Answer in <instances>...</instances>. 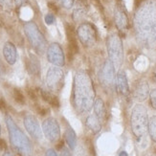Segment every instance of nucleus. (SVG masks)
I'll return each instance as SVG.
<instances>
[{
	"instance_id": "79ce46f5",
	"label": "nucleus",
	"mask_w": 156,
	"mask_h": 156,
	"mask_svg": "<svg viewBox=\"0 0 156 156\" xmlns=\"http://www.w3.org/2000/svg\"><path fill=\"white\" fill-rule=\"evenodd\" d=\"M155 79H156V72H155Z\"/></svg>"
},
{
	"instance_id": "f8f14e48",
	"label": "nucleus",
	"mask_w": 156,
	"mask_h": 156,
	"mask_svg": "<svg viewBox=\"0 0 156 156\" xmlns=\"http://www.w3.org/2000/svg\"><path fill=\"white\" fill-rule=\"evenodd\" d=\"M114 20L115 24H116L117 28L124 32L128 29V17L126 12V10L124 8V6L121 3H117L116 8H115L114 12Z\"/></svg>"
},
{
	"instance_id": "dca6fc26",
	"label": "nucleus",
	"mask_w": 156,
	"mask_h": 156,
	"mask_svg": "<svg viewBox=\"0 0 156 156\" xmlns=\"http://www.w3.org/2000/svg\"><path fill=\"white\" fill-rule=\"evenodd\" d=\"M115 85H116V89L121 96H128V94H129V86H128L126 75L124 71L118 72L116 76V80H115Z\"/></svg>"
},
{
	"instance_id": "4be33fe9",
	"label": "nucleus",
	"mask_w": 156,
	"mask_h": 156,
	"mask_svg": "<svg viewBox=\"0 0 156 156\" xmlns=\"http://www.w3.org/2000/svg\"><path fill=\"white\" fill-rule=\"evenodd\" d=\"M65 140L71 150H75L77 146V136L75 131L71 127H68L65 131Z\"/></svg>"
},
{
	"instance_id": "f704fd0d",
	"label": "nucleus",
	"mask_w": 156,
	"mask_h": 156,
	"mask_svg": "<svg viewBox=\"0 0 156 156\" xmlns=\"http://www.w3.org/2000/svg\"><path fill=\"white\" fill-rule=\"evenodd\" d=\"M7 145H6V142L3 139H0V150H6Z\"/></svg>"
},
{
	"instance_id": "2eb2a0df",
	"label": "nucleus",
	"mask_w": 156,
	"mask_h": 156,
	"mask_svg": "<svg viewBox=\"0 0 156 156\" xmlns=\"http://www.w3.org/2000/svg\"><path fill=\"white\" fill-rule=\"evenodd\" d=\"M65 33L66 37L69 42V59H72V57L74 54L78 53V44L76 40V34H75V29H74L73 25L69 23H65Z\"/></svg>"
},
{
	"instance_id": "a878e982",
	"label": "nucleus",
	"mask_w": 156,
	"mask_h": 156,
	"mask_svg": "<svg viewBox=\"0 0 156 156\" xmlns=\"http://www.w3.org/2000/svg\"><path fill=\"white\" fill-rule=\"evenodd\" d=\"M13 95V99L16 100V101L19 105H24L25 104V98L23 96V94L21 93V91L18 89H13L12 92Z\"/></svg>"
},
{
	"instance_id": "1a4fd4ad",
	"label": "nucleus",
	"mask_w": 156,
	"mask_h": 156,
	"mask_svg": "<svg viewBox=\"0 0 156 156\" xmlns=\"http://www.w3.org/2000/svg\"><path fill=\"white\" fill-rule=\"evenodd\" d=\"M64 75L63 72L57 67H52L46 75V83L51 90L58 91L63 85Z\"/></svg>"
},
{
	"instance_id": "ddd939ff",
	"label": "nucleus",
	"mask_w": 156,
	"mask_h": 156,
	"mask_svg": "<svg viewBox=\"0 0 156 156\" xmlns=\"http://www.w3.org/2000/svg\"><path fill=\"white\" fill-rule=\"evenodd\" d=\"M24 126L26 127L27 131L30 133V135L35 139H40L42 137V132L40 129V126L37 120L31 114L26 115L24 118Z\"/></svg>"
},
{
	"instance_id": "412c9836",
	"label": "nucleus",
	"mask_w": 156,
	"mask_h": 156,
	"mask_svg": "<svg viewBox=\"0 0 156 156\" xmlns=\"http://www.w3.org/2000/svg\"><path fill=\"white\" fill-rule=\"evenodd\" d=\"M40 94H41L42 99L45 101H47L48 104H50L53 107H56V108L59 107V101L55 95H53L50 92L45 91V90H40Z\"/></svg>"
},
{
	"instance_id": "4c0bfd02",
	"label": "nucleus",
	"mask_w": 156,
	"mask_h": 156,
	"mask_svg": "<svg viewBox=\"0 0 156 156\" xmlns=\"http://www.w3.org/2000/svg\"><path fill=\"white\" fill-rule=\"evenodd\" d=\"M10 2V0H0V5H6Z\"/></svg>"
},
{
	"instance_id": "cd10ccee",
	"label": "nucleus",
	"mask_w": 156,
	"mask_h": 156,
	"mask_svg": "<svg viewBox=\"0 0 156 156\" xmlns=\"http://www.w3.org/2000/svg\"><path fill=\"white\" fill-rule=\"evenodd\" d=\"M150 99H151V106L156 109V88L152 89L151 92L150 93Z\"/></svg>"
},
{
	"instance_id": "c85d7f7f",
	"label": "nucleus",
	"mask_w": 156,
	"mask_h": 156,
	"mask_svg": "<svg viewBox=\"0 0 156 156\" xmlns=\"http://www.w3.org/2000/svg\"><path fill=\"white\" fill-rule=\"evenodd\" d=\"M45 22L46 24L48 25H51L53 24L54 22H55V16H54V15H52V13H48V15L45 16Z\"/></svg>"
},
{
	"instance_id": "f03ea898",
	"label": "nucleus",
	"mask_w": 156,
	"mask_h": 156,
	"mask_svg": "<svg viewBox=\"0 0 156 156\" xmlns=\"http://www.w3.org/2000/svg\"><path fill=\"white\" fill-rule=\"evenodd\" d=\"M74 105L79 113L90 111L95 101V90L90 76L84 71H78L73 85Z\"/></svg>"
},
{
	"instance_id": "0eeeda50",
	"label": "nucleus",
	"mask_w": 156,
	"mask_h": 156,
	"mask_svg": "<svg viewBox=\"0 0 156 156\" xmlns=\"http://www.w3.org/2000/svg\"><path fill=\"white\" fill-rule=\"evenodd\" d=\"M77 36L80 38V42L86 47L92 46L97 38V32L95 27L90 23L80 24L77 31Z\"/></svg>"
},
{
	"instance_id": "39448f33",
	"label": "nucleus",
	"mask_w": 156,
	"mask_h": 156,
	"mask_svg": "<svg viewBox=\"0 0 156 156\" xmlns=\"http://www.w3.org/2000/svg\"><path fill=\"white\" fill-rule=\"evenodd\" d=\"M106 46L108 58L112 62L115 68H120L124 62V46L119 35L111 34L108 36Z\"/></svg>"
},
{
	"instance_id": "bb28decb",
	"label": "nucleus",
	"mask_w": 156,
	"mask_h": 156,
	"mask_svg": "<svg viewBox=\"0 0 156 156\" xmlns=\"http://www.w3.org/2000/svg\"><path fill=\"white\" fill-rule=\"evenodd\" d=\"M58 1L65 9H71L74 6V0H58Z\"/></svg>"
},
{
	"instance_id": "423d86ee",
	"label": "nucleus",
	"mask_w": 156,
	"mask_h": 156,
	"mask_svg": "<svg viewBox=\"0 0 156 156\" xmlns=\"http://www.w3.org/2000/svg\"><path fill=\"white\" fill-rule=\"evenodd\" d=\"M24 31L30 43L35 48V50L39 54L44 53L46 49V39L41 32L39 31L37 24L34 22H29L25 24Z\"/></svg>"
},
{
	"instance_id": "c756f323",
	"label": "nucleus",
	"mask_w": 156,
	"mask_h": 156,
	"mask_svg": "<svg viewBox=\"0 0 156 156\" xmlns=\"http://www.w3.org/2000/svg\"><path fill=\"white\" fill-rule=\"evenodd\" d=\"M37 112L41 115V116H44V115H46L47 113L49 112V110L47 109V108H45V107H41V106H37Z\"/></svg>"
},
{
	"instance_id": "e433bc0d",
	"label": "nucleus",
	"mask_w": 156,
	"mask_h": 156,
	"mask_svg": "<svg viewBox=\"0 0 156 156\" xmlns=\"http://www.w3.org/2000/svg\"><path fill=\"white\" fill-rule=\"evenodd\" d=\"M15 1H16L17 6H21V5H23L27 1V0H15Z\"/></svg>"
},
{
	"instance_id": "7c9ffc66",
	"label": "nucleus",
	"mask_w": 156,
	"mask_h": 156,
	"mask_svg": "<svg viewBox=\"0 0 156 156\" xmlns=\"http://www.w3.org/2000/svg\"><path fill=\"white\" fill-rule=\"evenodd\" d=\"M60 153H62V156H72L69 151L67 150L65 147H63L62 150H60Z\"/></svg>"
},
{
	"instance_id": "20e7f679",
	"label": "nucleus",
	"mask_w": 156,
	"mask_h": 156,
	"mask_svg": "<svg viewBox=\"0 0 156 156\" xmlns=\"http://www.w3.org/2000/svg\"><path fill=\"white\" fill-rule=\"evenodd\" d=\"M131 129L134 136L141 139L147 134L148 130V119L147 112L144 105H136L132 109L131 113Z\"/></svg>"
},
{
	"instance_id": "473e14b6",
	"label": "nucleus",
	"mask_w": 156,
	"mask_h": 156,
	"mask_svg": "<svg viewBox=\"0 0 156 156\" xmlns=\"http://www.w3.org/2000/svg\"><path fill=\"white\" fill-rule=\"evenodd\" d=\"M0 109H1L2 111L6 110V103L3 99H0Z\"/></svg>"
},
{
	"instance_id": "f3484780",
	"label": "nucleus",
	"mask_w": 156,
	"mask_h": 156,
	"mask_svg": "<svg viewBox=\"0 0 156 156\" xmlns=\"http://www.w3.org/2000/svg\"><path fill=\"white\" fill-rule=\"evenodd\" d=\"M3 55H4L6 62L9 64H11V65L15 64L16 60V56H17L15 45L11 42L5 43V45L3 47Z\"/></svg>"
},
{
	"instance_id": "b1692460",
	"label": "nucleus",
	"mask_w": 156,
	"mask_h": 156,
	"mask_svg": "<svg viewBox=\"0 0 156 156\" xmlns=\"http://www.w3.org/2000/svg\"><path fill=\"white\" fill-rule=\"evenodd\" d=\"M27 70L31 75L39 73V62L35 57H31L29 60H27Z\"/></svg>"
},
{
	"instance_id": "6e6552de",
	"label": "nucleus",
	"mask_w": 156,
	"mask_h": 156,
	"mask_svg": "<svg viewBox=\"0 0 156 156\" xmlns=\"http://www.w3.org/2000/svg\"><path fill=\"white\" fill-rule=\"evenodd\" d=\"M100 80L101 84L107 88H111L115 84V66L109 58L105 60L100 71Z\"/></svg>"
},
{
	"instance_id": "393cba45",
	"label": "nucleus",
	"mask_w": 156,
	"mask_h": 156,
	"mask_svg": "<svg viewBox=\"0 0 156 156\" xmlns=\"http://www.w3.org/2000/svg\"><path fill=\"white\" fill-rule=\"evenodd\" d=\"M148 132H150L151 138L156 142V116H152L148 120Z\"/></svg>"
},
{
	"instance_id": "ea45409f",
	"label": "nucleus",
	"mask_w": 156,
	"mask_h": 156,
	"mask_svg": "<svg viewBox=\"0 0 156 156\" xmlns=\"http://www.w3.org/2000/svg\"><path fill=\"white\" fill-rule=\"evenodd\" d=\"M119 156H128V155H127V153L126 151H122V152H120Z\"/></svg>"
},
{
	"instance_id": "a211bd4d",
	"label": "nucleus",
	"mask_w": 156,
	"mask_h": 156,
	"mask_svg": "<svg viewBox=\"0 0 156 156\" xmlns=\"http://www.w3.org/2000/svg\"><path fill=\"white\" fill-rule=\"evenodd\" d=\"M87 12V4L85 0H79L73 10V19L75 21H80L83 19Z\"/></svg>"
},
{
	"instance_id": "aec40b11",
	"label": "nucleus",
	"mask_w": 156,
	"mask_h": 156,
	"mask_svg": "<svg viewBox=\"0 0 156 156\" xmlns=\"http://www.w3.org/2000/svg\"><path fill=\"white\" fill-rule=\"evenodd\" d=\"M85 125L90 130H92L93 133H98L101 129V121L99 120V118L96 115H89L86 119Z\"/></svg>"
},
{
	"instance_id": "9b49d317",
	"label": "nucleus",
	"mask_w": 156,
	"mask_h": 156,
	"mask_svg": "<svg viewBox=\"0 0 156 156\" xmlns=\"http://www.w3.org/2000/svg\"><path fill=\"white\" fill-rule=\"evenodd\" d=\"M47 58L48 60L57 66L64 65V55L62 47L58 43H52L47 49Z\"/></svg>"
},
{
	"instance_id": "6ab92c4d",
	"label": "nucleus",
	"mask_w": 156,
	"mask_h": 156,
	"mask_svg": "<svg viewBox=\"0 0 156 156\" xmlns=\"http://www.w3.org/2000/svg\"><path fill=\"white\" fill-rule=\"evenodd\" d=\"M93 107H94V110H95V115L99 118V120L105 121V115H106V110H105L104 101L101 98H97L94 101Z\"/></svg>"
},
{
	"instance_id": "2f4dec72",
	"label": "nucleus",
	"mask_w": 156,
	"mask_h": 156,
	"mask_svg": "<svg viewBox=\"0 0 156 156\" xmlns=\"http://www.w3.org/2000/svg\"><path fill=\"white\" fill-rule=\"evenodd\" d=\"M28 95H29V97H30L33 101H37V95H36L35 92H34V90L29 89V90H28Z\"/></svg>"
},
{
	"instance_id": "9d476101",
	"label": "nucleus",
	"mask_w": 156,
	"mask_h": 156,
	"mask_svg": "<svg viewBox=\"0 0 156 156\" xmlns=\"http://www.w3.org/2000/svg\"><path fill=\"white\" fill-rule=\"evenodd\" d=\"M42 129L46 138L51 142H56L59 139L60 129L59 126L56 119L48 118L46 119L42 124Z\"/></svg>"
},
{
	"instance_id": "72a5a7b5",
	"label": "nucleus",
	"mask_w": 156,
	"mask_h": 156,
	"mask_svg": "<svg viewBox=\"0 0 156 156\" xmlns=\"http://www.w3.org/2000/svg\"><path fill=\"white\" fill-rule=\"evenodd\" d=\"M46 156H58V154L54 150H48L46 151Z\"/></svg>"
},
{
	"instance_id": "a19ab883",
	"label": "nucleus",
	"mask_w": 156,
	"mask_h": 156,
	"mask_svg": "<svg viewBox=\"0 0 156 156\" xmlns=\"http://www.w3.org/2000/svg\"><path fill=\"white\" fill-rule=\"evenodd\" d=\"M0 134H1V126H0Z\"/></svg>"
},
{
	"instance_id": "c9c22d12",
	"label": "nucleus",
	"mask_w": 156,
	"mask_h": 156,
	"mask_svg": "<svg viewBox=\"0 0 156 156\" xmlns=\"http://www.w3.org/2000/svg\"><path fill=\"white\" fill-rule=\"evenodd\" d=\"M48 7L51 9V10H53L54 12H58V7L55 5V4H53V3H51V2H49L48 3Z\"/></svg>"
},
{
	"instance_id": "7ed1b4c3",
	"label": "nucleus",
	"mask_w": 156,
	"mask_h": 156,
	"mask_svg": "<svg viewBox=\"0 0 156 156\" xmlns=\"http://www.w3.org/2000/svg\"><path fill=\"white\" fill-rule=\"evenodd\" d=\"M6 124L9 130L10 141L13 148L22 156H31L33 147L30 140L16 126L11 116H6Z\"/></svg>"
},
{
	"instance_id": "5701e85b",
	"label": "nucleus",
	"mask_w": 156,
	"mask_h": 156,
	"mask_svg": "<svg viewBox=\"0 0 156 156\" xmlns=\"http://www.w3.org/2000/svg\"><path fill=\"white\" fill-rule=\"evenodd\" d=\"M78 156H95L94 148L91 143L88 140H86L83 146L80 147V150L78 152Z\"/></svg>"
},
{
	"instance_id": "f257e3e1",
	"label": "nucleus",
	"mask_w": 156,
	"mask_h": 156,
	"mask_svg": "<svg viewBox=\"0 0 156 156\" xmlns=\"http://www.w3.org/2000/svg\"><path fill=\"white\" fill-rule=\"evenodd\" d=\"M134 25L139 42L150 49H156V1L145 0L139 5Z\"/></svg>"
},
{
	"instance_id": "4468645a",
	"label": "nucleus",
	"mask_w": 156,
	"mask_h": 156,
	"mask_svg": "<svg viewBox=\"0 0 156 156\" xmlns=\"http://www.w3.org/2000/svg\"><path fill=\"white\" fill-rule=\"evenodd\" d=\"M150 95V86L147 81L141 80L135 84L133 89V97L138 101H144Z\"/></svg>"
},
{
	"instance_id": "58836bf2",
	"label": "nucleus",
	"mask_w": 156,
	"mask_h": 156,
	"mask_svg": "<svg viewBox=\"0 0 156 156\" xmlns=\"http://www.w3.org/2000/svg\"><path fill=\"white\" fill-rule=\"evenodd\" d=\"M3 156H13V155H12V153H11L10 151H6V152L3 154Z\"/></svg>"
}]
</instances>
